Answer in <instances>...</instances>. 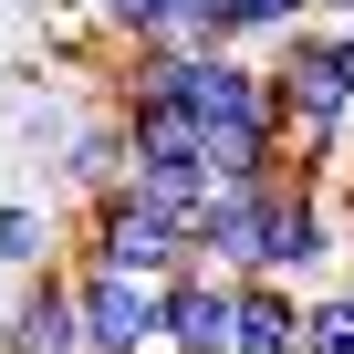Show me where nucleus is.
<instances>
[{
	"mask_svg": "<svg viewBox=\"0 0 354 354\" xmlns=\"http://www.w3.org/2000/svg\"><path fill=\"white\" fill-rule=\"evenodd\" d=\"M73 313H84V354H156V281L73 250Z\"/></svg>",
	"mask_w": 354,
	"mask_h": 354,
	"instance_id": "nucleus-3",
	"label": "nucleus"
},
{
	"mask_svg": "<svg viewBox=\"0 0 354 354\" xmlns=\"http://www.w3.org/2000/svg\"><path fill=\"white\" fill-rule=\"evenodd\" d=\"M73 209H84V219H73V250H84V261H115V271H136V281H167L177 261H198V250H188V219L156 209L136 177H115L104 198H73Z\"/></svg>",
	"mask_w": 354,
	"mask_h": 354,
	"instance_id": "nucleus-1",
	"label": "nucleus"
},
{
	"mask_svg": "<svg viewBox=\"0 0 354 354\" xmlns=\"http://www.w3.org/2000/svg\"><path fill=\"white\" fill-rule=\"evenodd\" d=\"M167 42H240V0H177Z\"/></svg>",
	"mask_w": 354,
	"mask_h": 354,
	"instance_id": "nucleus-13",
	"label": "nucleus"
},
{
	"mask_svg": "<svg viewBox=\"0 0 354 354\" xmlns=\"http://www.w3.org/2000/svg\"><path fill=\"white\" fill-rule=\"evenodd\" d=\"M323 0H240V53H271L292 21H313Z\"/></svg>",
	"mask_w": 354,
	"mask_h": 354,
	"instance_id": "nucleus-12",
	"label": "nucleus"
},
{
	"mask_svg": "<svg viewBox=\"0 0 354 354\" xmlns=\"http://www.w3.org/2000/svg\"><path fill=\"white\" fill-rule=\"evenodd\" d=\"M32 261H63V230L42 198H0V271H32Z\"/></svg>",
	"mask_w": 354,
	"mask_h": 354,
	"instance_id": "nucleus-9",
	"label": "nucleus"
},
{
	"mask_svg": "<svg viewBox=\"0 0 354 354\" xmlns=\"http://www.w3.org/2000/svg\"><path fill=\"white\" fill-rule=\"evenodd\" d=\"M84 21H94V32L125 53V42H156V32L177 21V0H84Z\"/></svg>",
	"mask_w": 354,
	"mask_h": 354,
	"instance_id": "nucleus-11",
	"label": "nucleus"
},
{
	"mask_svg": "<svg viewBox=\"0 0 354 354\" xmlns=\"http://www.w3.org/2000/svg\"><path fill=\"white\" fill-rule=\"evenodd\" d=\"M0 354H84V313H73V250L21 271V302L0 313Z\"/></svg>",
	"mask_w": 354,
	"mask_h": 354,
	"instance_id": "nucleus-5",
	"label": "nucleus"
},
{
	"mask_svg": "<svg viewBox=\"0 0 354 354\" xmlns=\"http://www.w3.org/2000/svg\"><path fill=\"white\" fill-rule=\"evenodd\" d=\"M230 323H240V281H230V271H209V261H177V271L156 281V354H167V344H177V354L230 344Z\"/></svg>",
	"mask_w": 354,
	"mask_h": 354,
	"instance_id": "nucleus-4",
	"label": "nucleus"
},
{
	"mask_svg": "<svg viewBox=\"0 0 354 354\" xmlns=\"http://www.w3.org/2000/svg\"><path fill=\"white\" fill-rule=\"evenodd\" d=\"M230 354H302V281H281V271H240Z\"/></svg>",
	"mask_w": 354,
	"mask_h": 354,
	"instance_id": "nucleus-8",
	"label": "nucleus"
},
{
	"mask_svg": "<svg viewBox=\"0 0 354 354\" xmlns=\"http://www.w3.org/2000/svg\"><path fill=\"white\" fill-rule=\"evenodd\" d=\"M333 73H344V94H354V32L333 21Z\"/></svg>",
	"mask_w": 354,
	"mask_h": 354,
	"instance_id": "nucleus-14",
	"label": "nucleus"
},
{
	"mask_svg": "<svg viewBox=\"0 0 354 354\" xmlns=\"http://www.w3.org/2000/svg\"><path fill=\"white\" fill-rule=\"evenodd\" d=\"M302 354H354V281L302 292Z\"/></svg>",
	"mask_w": 354,
	"mask_h": 354,
	"instance_id": "nucleus-10",
	"label": "nucleus"
},
{
	"mask_svg": "<svg viewBox=\"0 0 354 354\" xmlns=\"http://www.w3.org/2000/svg\"><path fill=\"white\" fill-rule=\"evenodd\" d=\"M354 261V230H344V198H333V177L313 167H281V188H271V230H261V271L281 281H333Z\"/></svg>",
	"mask_w": 354,
	"mask_h": 354,
	"instance_id": "nucleus-2",
	"label": "nucleus"
},
{
	"mask_svg": "<svg viewBox=\"0 0 354 354\" xmlns=\"http://www.w3.org/2000/svg\"><path fill=\"white\" fill-rule=\"evenodd\" d=\"M125 167H136V156H125V115H115V94L73 104V125H63V146H53V177H63L73 198H104Z\"/></svg>",
	"mask_w": 354,
	"mask_h": 354,
	"instance_id": "nucleus-6",
	"label": "nucleus"
},
{
	"mask_svg": "<svg viewBox=\"0 0 354 354\" xmlns=\"http://www.w3.org/2000/svg\"><path fill=\"white\" fill-rule=\"evenodd\" d=\"M261 230H271V188H209V209L188 219V250L209 271H261Z\"/></svg>",
	"mask_w": 354,
	"mask_h": 354,
	"instance_id": "nucleus-7",
	"label": "nucleus"
}]
</instances>
